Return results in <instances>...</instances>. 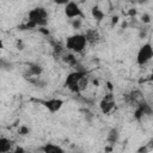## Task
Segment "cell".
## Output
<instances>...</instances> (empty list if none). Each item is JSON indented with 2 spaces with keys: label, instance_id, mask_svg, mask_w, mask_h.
Returning a JSON list of instances; mask_svg holds the SVG:
<instances>
[{
  "label": "cell",
  "instance_id": "obj_1",
  "mask_svg": "<svg viewBox=\"0 0 153 153\" xmlns=\"http://www.w3.org/2000/svg\"><path fill=\"white\" fill-rule=\"evenodd\" d=\"M49 14L48 11L44 7H35L29 12V22H32L38 29L39 27H45L48 24Z\"/></svg>",
  "mask_w": 153,
  "mask_h": 153
},
{
  "label": "cell",
  "instance_id": "obj_2",
  "mask_svg": "<svg viewBox=\"0 0 153 153\" xmlns=\"http://www.w3.org/2000/svg\"><path fill=\"white\" fill-rule=\"evenodd\" d=\"M86 38L84 33H75L72 36H68L66 39V48L73 53H82L86 48Z\"/></svg>",
  "mask_w": 153,
  "mask_h": 153
},
{
  "label": "cell",
  "instance_id": "obj_3",
  "mask_svg": "<svg viewBox=\"0 0 153 153\" xmlns=\"http://www.w3.org/2000/svg\"><path fill=\"white\" fill-rule=\"evenodd\" d=\"M85 75H87V72L85 69H76L72 73H69L66 78V81H65V86L68 87L69 91L74 92V93H79V90H78V82L81 78H84Z\"/></svg>",
  "mask_w": 153,
  "mask_h": 153
},
{
  "label": "cell",
  "instance_id": "obj_4",
  "mask_svg": "<svg viewBox=\"0 0 153 153\" xmlns=\"http://www.w3.org/2000/svg\"><path fill=\"white\" fill-rule=\"evenodd\" d=\"M152 57H153V48H152L151 43L148 42V43L143 44L142 47H140L137 55H136V62H137V65L143 66L147 62H149L152 60Z\"/></svg>",
  "mask_w": 153,
  "mask_h": 153
},
{
  "label": "cell",
  "instance_id": "obj_5",
  "mask_svg": "<svg viewBox=\"0 0 153 153\" xmlns=\"http://www.w3.org/2000/svg\"><path fill=\"white\" fill-rule=\"evenodd\" d=\"M65 14L71 20L72 19H76V18L82 19L85 17V14H84L82 10L80 8V6L74 1H67V4L65 5Z\"/></svg>",
  "mask_w": 153,
  "mask_h": 153
},
{
  "label": "cell",
  "instance_id": "obj_6",
  "mask_svg": "<svg viewBox=\"0 0 153 153\" xmlns=\"http://www.w3.org/2000/svg\"><path fill=\"white\" fill-rule=\"evenodd\" d=\"M41 103L45 106V109L50 114H55V112L60 111L61 108L65 104V102L62 99H60V98H51V99H48V100H42Z\"/></svg>",
  "mask_w": 153,
  "mask_h": 153
},
{
  "label": "cell",
  "instance_id": "obj_7",
  "mask_svg": "<svg viewBox=\"0 0 153 153\" xmlns=\"http://www.w3.org/2000/svg\"><path fill=\"white\" fill-rule=\"evenodd\" d=\"M99 108H100V111L104 114V115H108L110 114L114 108H115V102H114V98H112V94H108L105 96L100 103H99Z\"/></svg>",
  "mask_w": 153,
  "mask_h": 153
},
{
  "label": "cell",
  "instance_id": "obj_8",
  "mask_svg": "<svg viewBox=\"0 0 153 153\" xmlns=\"http://www.w3.org/2000/svg\"><path fill=\"white\" fill-rule=\"evenodd\" d=\"M84 36L86 38V42L87 43H91V44L98 43L99 39H100V35H99V32L96 29H88V30H86V32L84 33Z\"/></svg>",
  "mask_w": 153,
  "mask_h": 153
},
{
  "label": "cell",
  "instance_id": "obj_9",
  "mask_svg": "<svg viewBox=\"0 0 153 153\" xmlns=\"http://www.w3.org/2000/svg\"><path fill=\"white\" fill-rule=\"evenodd\" d=\"M43 153H65L63 148L59 145H54V143H45L42 147Z\"/></svg>",
  "mask_w": 153,
  "mask_h": 153
},
{
  "label": "cell",
  "instance_id": "obj_10",
  "mask_svg": "<svg viewBox=\"0 0 153 153\" xmlns=\"http://www.w3.org/2000/svg\"><path fill=\"white\" fill-rule=\"evenodd\" d=\"M27 71H29L30 76H41V74L43 72V68L38 63H30L29 67H27Z\"/></svg>",
  "mask_w": 153,
  "mask_h": 153
},
{
  "label": "cell",
  "instance_id": "obj_11",
  "mask_svg": "<svg viewBox=\"0 0 153 153\" xmlns=\"http://www.w3.org/2000/svg\"><path fill=\"white\" fill-rule=\"evenodd\" d=\"M91 14H92L93 19L97 20V22H102L104 19V17H105V13L103 12V10L97 5L91 8Z\"/></svg>",
  "mask_w": 153,
  "mask_h": 153
},
{
  "label": "cell",
  "instance_id": "obj_12",
  "mask_svg": "<svg viewBox=\"0 0 153 153\" xmlns=\"http://www.w3.org/2000/svg\"><path fill=\"white\" fill-rule=\"evenodd\" d=\"M12 149V141L6 137H0V153H6Z\"/></svg>",
  "mask_w": 153,
  "mask_h": 153
},
{
  "label": "cell",
  "instance_id": "obj_13",
  "mask_svg": "<svg viewBox=\"0 0 153 153\" xmlns=\"http://www.w3.org/2000/svg\"><path fill=\"white\" fill-rule=\"evenodd\" d=\"M62 60H63L67 65H69L71 67H75V66L78 65V60H76V57H75L73 54H66V55H63Z\"/></svg>",
  "mask_w": 153,
  "mask_h": 153
},
{
  "label": "cell",
  "instance_id": "obj_14",
  "mask_svg": "<svg viewBox=\"0 0 153 153\" xmlns=\"http://www.w3.org/2000/svg\"><path fill=\"white\" fill-rule=\"evenodd\" d=\"M88 84H90V79H88L87 75H85L84 78H81V79L79 80V82H78V90H79V93L82 92V91H85V90L87 88Z\"/></svg>",
  "mask_w": 153,
  "mask_h": 153
},
{
  "label": "cell",
  "instance_id": "obj_15",
  "mask_svg": "<svg viewBox=\"0 0 153 153\" xmlns=\"http://www.w3.org/2000/svg\"><path fill=\"white\" fill-rule=\"evenodd\" d=\"M117 140H118V131H117V129L112 128L108 134V141L111 143H115Z\"/></svg>",
  "mask_w": 153,
  "mask_h": 153
},
{
  "label": "cell",
  "instance_id": "obj_16",
  "mask_svg": "<svg viewBox=\"0 0 153 153\" xmlns=\"http://www.w3.org/2000/svg\"><path fill=\"white\" fill-rule=\"evenodd\" d=\"M37 26L32 23V22H26V23H24V24H22V25H19L18 26V29L19 30H32V29H36Z\"/></svg>",
  "mask_w": 153,
  "mask_h": 153
},
{
  "label": "cell",
  "instance_id": "obj_17",
  "mask_svg": "<svg viewBox=\"0 0 153 153\" xmlns=\"http://www.w3.org/2000/svg\"><path fill=\"white\" fill-rule=\"evenodd\" d=\"M71 24H72V27H73V29H75V30H79V29L81 27V25H82V20H81L80 18H76V19H72Z\"/></svg>",
  "mask_w": 153,
  "mask_h": 153
},
{
  "label": "cell",
  "instance_id": "obj_18",
  "mask_svg": "<svg viewBox=\"0 0 153 153\" xmlns=\"http://www.w3.org/2000/svg\"><path fill=\"white\" fill-rule=\"evenodd\" d=\"M18 133H19L20 135H27V134L30 133V129H29L27 127H25V126H22V127L19 128Z\"/></svg>",
  "mask_w": 153,
  "mask_h": 153
},
{
  "label": "cell",
  "instance_id": "obj_19",
  "mask_svg": "<svg viewBox=\"0 0 153 153\" xmlns=\"http://www.w3.org/2000/svg\"><path fill=\"white\" fill-rule=\"evenodd\" d=\"M149 151H151V147H148L147 145H143L137 149V153H148Z\"/></svg>",
  "mask_w": 153,
  "mask_h": 153
},
{
  "label": "cell",
  "instance_id": "obj_20",
  "mask_svg": "<svg viewBox=\"0 0 153 153\" xmlns=\"http://www.w3.org/2000/svg\"><path fill=\"white\" fill-rule=\"evenodd\" d=\"M141 20H142L143 23L148 24V23L151 22V16H149L148 13H145V14H142V17H141Z\"/></svg>",
  "mask_w": 153,
  "mask_h": 153
},
{
  "label": "cell",
  "instance_id": "obj_21",
  "mask_svg": "<svg viewBox=\"0 0 153 153\" xmlns=\"http://www.w3.org/2000/svg\"><path fill=\"white\" fill-rule=\"evenodd\" d=\"M13 153H26V151H25L23 147H20V146H17V147L14 148Z\"/></svg>",
  "mask_w": 153,
  "mask_h": 153
},
{
  "label": "cell",
  "instance_id": "obj_22",
  "mask_svg": "<svg viewBox=\"0 0 153 153\" xmlns=\"http://www.w3.org/2000/svg\"><path fill=\"white\" fill-rule=\"evenodd\" d=\"M17 49H19V50H23L24 49V45H23V42L19 39V41H17Z\"/></svg>",
  "mask_w": 153,
  "mask_h": 153
},
{
  "label": "cell",
  "instance_id": "obj_23",
  "mask_svg": "<svg viewBox=\"0 0 153 153\" xmlns=\"http://www.w3.org/2000/svg\"><path fill=\"white\" fill-rule=\"evenodd\" d=\"M128 14H129L130 17L136 16V10H135V8H130V10H129V12H128Z\"/></svg>",
  "mask_w": 153,
  "mask_h": 153
},
{
  "label": "cell",
  "instance_id": "obj_24",
  "mask_svg": "<svg viewBox=\"0 0 153 153\" xmlns=\"http://www.w3.org/2000/svg\"><path fill=\"white\" fill-rule=\"evenodd\" d=\"M118 22V17L117 16H115V17H112V20H111V25H114V24H116Z\"/></svg>",
  "mask_w": 153,
  "mask_h": 153
},
{
  "label": "cell",
  "instance_id": "obj_25",
  "mask_svg": "<svg viewBox=\"0 0 153 153\" xmlns=\"http://www.w3.org/2000/svg\"><path fill=\"white\" fill-rule=\"evenodd\" d=\"M1 49H4V42H2V39H0V50Z\"/></svg>",
  "mask_w": 153,
  "mask_h": 153
},
{
  "label": "cell",
  "instance_id": "obj_26",
  "mask_svg": "<svg viewBox=\"0 0 153 153\" xmlns=\"http://www.w3.org/2000/svg\"><path fill=\"white\" fill-rule=\"evenodd\" d=\"M6 153H13V152H11V151H10V152H6Z\"/></svg>",
  "mask_w": 153,
  "mask_h": 153
}]
</instances>
